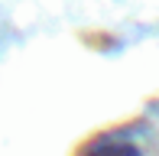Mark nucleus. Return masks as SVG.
I'll use <instances>...</instances> for the list:
<instances>
[{"label": "nucleus", "mask_w": 159, "mask_h": 156, "mask_svg": "<svg viewBox=\"0 0 159 156\" xmlns=\"http://www.w3.org/2000/svg\"><path fill=\"white\" fill-rule=\"evenodd\" d=\"M81 156H143V153L124 137H101V140L84 146Z\"/></svg>", "instance_id": "nucleus-1"}]
</instances>
